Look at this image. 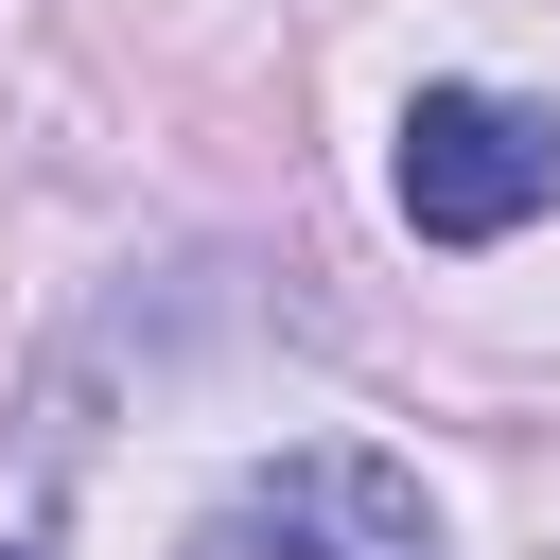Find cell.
Wrapping results in <instances>:
<instances>
[{
    "label": "cell",
    "instance_id": "cell-1",
    "mask_svg": "<svg viewBox=\"0 0 560 560\" xmlns=\"http://www.w3.org/2000/svg\"><path fill=\"white\" fill-rule=\"evenodd\" d=\"M175 560H455V525H438V490H420L402 455L298 438V455H262V472H228Z\"/></svg>",
    "mask_w": 560,
    "mask_h": 560
},
{
    "label": "cell",
    "instance_id": "cell-2",
    "mask_svg": "<svg viewBox=\"0 0 560 560\" xmlns=\"http://www.w3.org/2000/svg\"><path fill=\"white\" fill-rule=\"evenodd\" d=\"M385 192H402V228L420 245H508V228H542L560 210V105H525V88H420L402 105V140H385Z\"/></svg>",
    "mask_w": 560,
    "mask_h": 560
},
{
    "label": "cell",
    "instance_id": "cell-3",
    "mask_svg": "<svg viewBox=\"0 0 560 560\" xmlns=\"http://www.w3.org/2000/svg\"><path fill=\"white\" fill-rule=\"evenodd\" d=\"M0 560H35V542H0Z\"/></svg>",
    "mask_w": 560,
    "mask_h": 560
}]
</instances>
